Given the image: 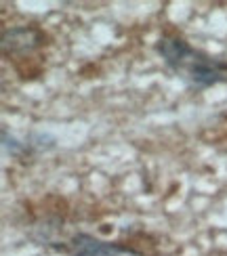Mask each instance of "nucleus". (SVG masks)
<instances>
[{"label":"nucleus","mask_w":227,"mask_h":256,"mask_svg":"<svg viewBox=\"0 0 227 256\" xmlns=\"http://www.w3.org/2000/svg\"><path fill=\"white\" fill-rule=\"evenodd\" d=\"M70 254L72 256H141L131 248L103 242L95 236H89V233H78V236L72 238Z\"/></svg>","instance_id":"nucleus-2"},{"label":"nucleus","mask_w":227,"mask_h":256,"mask_svg":"<svg viewBox=\"0 0 227 256\" xmlns=\"http://www.w3.org/2000/svg\"><path fill=\"white\" fill-rule=\"evenodd\" d=\"M156 50L166 68L191 88L200 90L227 82V63L193 48L179 36H162L156 42Z\"/></svg>","instance_id":"nucleus-1"}]
</instances>
